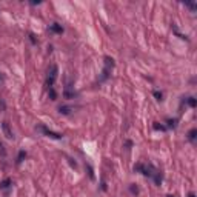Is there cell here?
Segmentation results:
<instances>
[{"label": "cell", "instance_id": "obj_1", "mask_svg": "<svg viewBox=\"0 0 197 197\" xmlns=\"http://www.w3.org/2000/svg\"><path fill=\"white\" fill-rule=\"evenodd\" d=\"M134 171H137L140 174H143L145 177H149V179H153L155 185H160L162 183V174L157 168H154L153 165H149V163H137L134 166Z\"/></svg>", "mask_w": 197, "mask_h": 197}, {"label": "cell", "instance_id": "obj_2", "mask_svg": "<svg viewBox=\"0 0 197 197\" xmlns=\"http://www.w3.org/2000/svg\"><path fill=\"white\" fill-rule=\"evenodd\" d=\"M115 66L114 63V60L111 57H105V68H103V71H102V76L99 79V82H105V80L110 77V74H111V69Z\"/></svg>", "mask_w": 197, "mask_h": 197}, {"label": "cell", "instance_id": "obj_3", "mask_svg": "<svg viewBox=\"0 0 197 197\" xmlns=\"http://www.w3.org/2000/svg\"><path fill=\"white\" fill-rule=\"evenodd\" d=\"M57 74H59L57 65H51L49 69H48V76H46V86L48 88L54 86V83H56V80H57Z\"/></svg>", "mask_w": 197, "mask_h": 197}, {"label": "cell", "instance_id": "obj_4", "mask_svg": "<svg viewBox=\"0 0 197 197\" xmlns=\"http://www.w3.org/2000/svg\"><path fill=\"white\" fill-rule=\"evenodd\" d=\"M36 130H37V131H40L42 134H45L46 137H51V139H62V134L54 133V131L48 130V128H46L45 125H37V126H36Z\"/></svg>", "mask_w": 197, "mask_h": 197}, {"label": "cell", "instance_id": "obj_5", "mask_svg": "<svg viewBox=\"0 0 197 197\" xmlns=\"http://www.w3.org/2000/svg\"><path fill=\"white\" fill-rule=\"evenodd\" d=\"M2 131H3V134H5V137L6 139H14V134H12V130H11V126H9V123L8 122H2Z\"/></svg>", "mask_w": 197, "mask_h": 197}, {"label": "cell", "instance_id": "obj_6", "mask_svg": "<svg viewBox=\"0 0 197 197\" xmlns=\"http://www.w3.org/2000/svg\"><path fill=\"white\" fill-rule=\"evenodd\" d=\"M63 97L65 99H74V97H77V92L74 91L72 86H66L65 91H63Z\"/></svg>", "mask_w": 197, "mask_h": 197}, {"label": "cell", "instance_id": "obj_7", "mask_svg": "<svg viewBox=\"0 0 197 197\" xmlns=\"http://www.w3.org/2000/svg\"><path fill=\"white\" fill-rule=\"evenodd\" d=\"M49 29H51L52 32H57V34H62V32H63L62 25H59V23H52V25H49Z\"/></svg>", "mask_w": 197, "mask_h": 197}, {"label": "cell", "instance_id": "obj_8", "mask_svg": "<svg viewBox=\"0 0 197 197\" xmlns=\"http://www.w3.org/2000/svg\"><path fill=\"white\" fill-rule=\"evenodd\" d=\"M71 111H72V108L71 106H59V112L60 114H71Z\"/></svg>", "mask_w": 197, "mask_h": 197}, {"label": "cell", "instance_id": "obj_9", "mask_svg": "<svg viewBox=\"0 0 197 197\" xmlns=\"http://www.w3.org/2000/svg\"><path fill=\"white\" fill-rule=\"evenodd\" d=\"M25 159H26V151H23V149H22V151L19 153V155H17V162H16V163H17V165H20Z\"/></svg>", "mask_w": 197, "mask_h": 197}, {"label": "cell", "instance_id": "obj_10", "mask_svg": "<svg viewBox=\"0 0 197 197\" xmlns=\"http://www.w3.org/2000/svg\"><path fill=\"white\" fill-rule=\"evenodd\" d=\"M11 179H5V180H2L0 182V189H6V188H9L11 186Z\"/></svg>", "mask_w": 197, "mask_h": 197}, {"label": "cell", "instance_id": "obj_11", "mask_svg": "<svg viewBox=\"0 0 197 197\" xmlns=\"http://www.w3.org/2000/svg\"><path fill=\"white\" fill-rule=\"evenodd\" d=\"M196 135H197V130H196V128L189 130V133H188V140H189V142H194V140H196Z\"/></svg>", "mask_w": 197, "mask_h": 197}, {"label": "cell", "instance_id": "obj_12", "mask_svg": "<svg viewBox=\"0 0 197 197\" xmlns=\"http://www.w3.org/2000/svg\"><path fill=\"white\" fill-rule=\"evenodd\" d=\"M48 94H49L51 100H56L57 99V92H56V90H54V86L52 88H48Z\"/></svg>", "mask_w": 197, "mask_h": 197}, {"label": "cell", "instance_id": "obj_13", "mask_svg": "<svg viewBox=\"0 0 197 197\" xmlns=\"http://www.w3.org/2000/svg\"><path fill=\"white\" fill-rule=\"evenodd\" d=\"M153 94H154V97H155V100H159V102H162V100H163V94H162L160 91H154Z\"/></svg>", "mask_w": 197, "mask_h": 197}, {"label": "cell", "instance_id": "obj_14", "mask_svg": "<svg viewBox=\"0 0 197 197\" xmlns=\"http://www.w3.org/2000/svg\"><path fill=\"white\" fill-rule=\"evenodd\" d=\"M185 6L191 9V12H196V9H197V5H196V3H189V2H186V3H185Z\"/></svg>", "mask_w": 197, "mask_h": 197}, {"label": "cell", "instance_id": "obj_15", "mask_svg": "<svg viewBox=\"0 0 197 197\" xmlns=\"http://www.w3.org/2000/svg\"><path fill=\"white\" fill-rule=\"evenodd\" d=\"M168 126L169 128H176L177 126V119H169L168 120Z\"/></svg>", "mask_w": 197, "mask_h": 197}, {"label": "cell", "instance_id": "obj_16", "mask_svg": "<svg viewBox=\"0 0 197 197\" xmlns=\"http://www.w3.org/2000/svg\"><path fill=\"white\" fill-rule=\"evenodd\" d=\"M153 128H154V130H157V131H165V130H166L165 125H159V123H154Z\"/></svg>", "mask_w": 197, "mask_h": 197}, {"label": "cell", "instance_id": "obj_17", "mask_svg": "<svg viewBox=\"0 0 197 197\" xmlns=\"http://www.w3.org/2000/svg\"><path fill=\"white\" fill-rule=\"evenodd\" d=\"M186 102H188V105H189V106H193V108L197 105V102H196V99H194V97H188V99H186Z\"/></svg>", "mask_w": 197, "mask_h": 197}, {"label": "cell", "instance_id": "obj_18", "mask_svg": "<svg viewBox=\"0 0 197 197\" xmlns=\"http://www.w3.org/2000/svg\"><path fill=\"white\" fill-rule=\"evenodd\" d=\"M0 155H2V157L6 155V148H5V145L2 143V142H0Z\"/></svg>", "mask_w": 197, "mask_h": 197}, {"label": "cell", "instance_id": "obj_19", "mask_svg": "<svg viewBox=\"0 0 197 197\" xmlns=\"http://www.w3.org/2000/svg\"><path fill=\"white\" fill-rule=\"evenodd\" d=\"M29 40H31V43H34V45L37 43V39H36V36H34V34H29Z\"/></svg>", "mask_w": 197, "mask_h": 197}, {"label": "cell", "instance_id": "obj_20", "mask_svg": "<svg viewBox=\"0 0 197 197\" xmlns=\"http://www.w3.org/2000/svg\"><path fill=\"white\" fill-rule=\"evenodd\" d=\"M131 191H133V193H135V194H137V193H139V189H137V188H135V186H131Z\"/></svg>", "mask_w": 197, "mask_h": 197}, {"label": "cell", "instance_id": "obj_21", "mask_svg": "<svg viewBox=\"0 0 197 197\" xmlns=\"http://www.w3.org/2000/svg\"><path fill=\"white\" fill-rule=\"evenodd\" d=\"M0 108H2V110H5V102H0Z\"/></svg>", "mask_w": 197, "mask_h": 197}, {"label": "cell", "instance_id": "obj_22", "mask_svg": "<svg viewBox=\"0 0 197 197\" xmlns=\"http://www.w3.org/2000/svg\"><path fill=\"white\" fill-rule=\"evenodd\" d=\"M188 197H196V194H194V193H189V194H188Z\"/></svg>", "mask_w": 197, "mask_h": 197}, {"label": "cell", "instance_id": "obj_23", "mask_svg": "<svg viewBox=\"0 0 197 197\" xmlns=\"http://www.w3.org/2000/svg\"><path fill=\"white\" fill-rule=\"evenodd\" d=\"M166 197H173V196H166Z\"/></svg>", "mask_w": 197, "mask_h": 197}]
</instances>
